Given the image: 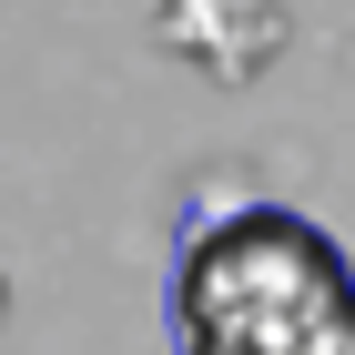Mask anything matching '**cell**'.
Here are the masks:
<instances>
[{"label": "cell", "mask_w": 355, "mask_h": 355, "mask_svg": "<svg viewBox=\"0 0 355 355\" xmlns=\"http://www.w3.org/2000/svg\"><path fill=\"white\" fill-rule=\"evenodd\" d=\"M173 345L183 355H355V264L335 254L325 223L254 203L183 244Z\"/></svg>", "instance_id": "6da1fadb"}]
</instances>
